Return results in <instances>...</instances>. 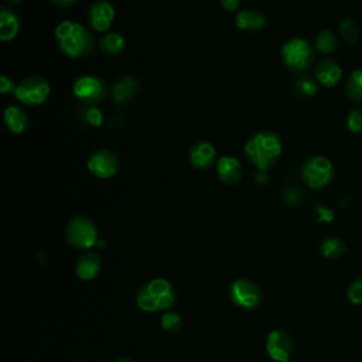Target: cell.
<instances>
[{
    "label": "cell",
    "instance_id": "25",
    "mask_svg": "<svg viewBox=\"0 0 362 362\" xmlns=\"http://www.w3.org/2000/svg\"><path fill=\"white\" fill-rule=\"evenodd\" d=\"M160 323H162V327L164 328V331H167V332H177V331H180V328L183 325L181 316L176 311L164 313Z\"/></svg>",
    "mask_w": 362,
    "mask_h": 362
},
{
    "label": "cell",
    "instance_id": "30",
    "mask_svg": "<svg viewBox=\"0 0 362 362\" xmlns=\"http://www.w3.org/2000/svg\"><path fill=\"white\" fill-rule=\"evenodd\" d=\"M297 88L299 91L306 96H314L317 93V85L316 82L309 77H302L297 79Z\"/></svg>",
    "mask_w": 362,
    "mask_h": 362
},
{
    "label": "cell",
    "instance_id": "26",
    "mask_svg": "<svg viewBox=\"0 0 362 362\" xmlns=\"http://www.w3.org/2000/svg\"><path fill=\"white\" fill-rule=\"evenodd\" d=\"M338 30H340V34L341 37L347 41V43H355L356 39H358V27L356 25L349 20V19H344L341 20L340 26H338Z\"/></svg>",
    "mask_w": 362,
    "mask_h": 362
},
{
    "label": "cell",
    "instance_id": "6",
    "mask_svg": "<svg viewBox=\"0 0 362 362\" xmlns=\"http://www.w3.org/2000/svg\"><path fill=\"white\" fill-rule=\"evenodd\" d=\"M300 176L307 187L313 190H321L332 181L334 167L327 157L314 156L303 163Z\"/></svg>",
    "mask_w": 362,
    "mask_h": 362
},
{
    "label": "cell",
    "instance_id": "23",
    "mask_svg": "<svg viewBox=\"0 0 362 362\" xmlns=\"http://www.w3.org/2000/svg\"><path fill=\"white\" fill-rule=\"evenodd\" d=\"M345 251H347V245L341 239L334 236L325 238L320 245V254L327 259H338L345 254Z\"/></svg>",
    "mask_w": 362,
    "mask_h": 362
},
{
    "label": "cell",
    "instance_id": "31",
    "mask_svg": "<svg viewBox=\"0 0 362 362\" xmlns=\"http://www.w3.org/2000/svg\"><path fill=\"white\" fill-rule=\"evenodd\" d=\"M18 85H15L13 79L9 78L8 75H2V78H0V92H2L4 95H8V93H15Z\"/></svg>",
    "mask_w": 362,
    "mask_h": 362
},
{
    "label": "cell",
    "instance_id": "7",
    "mask_svg": "<svg viewBox=\"0 0 362 362\" xmlns=\"http://www.w3.org/2000/svg\"><path fill=\"white\" fill-rule=\"evenodd\" d=\"M51 93V86L47 79L33 75L25 78L16 88L15 96L26 106L43 105Z\"/></svg>",
    "mask_w": 362,
    "mask_h": 362
},
{
    "label": "cell",
    "instance_id": "5",
    "mask_svg": "<svg viewBox=\"0 0 362 362\" xmlns=\"http://www.w3.org/2000/svg\"><path fill=\"white\" fill-rule=\"evenodd\" d=\"M282 61L290 71L302 74L313 65L314 51L306 39L293 37L282 46Z\"/></svg>",
    "mask_w": 362,
    "mask_h": 362
},
{
    "label": "cell",
    "instance_id": "28",
    "mask_svg": "<svg viewBox=\"0 0 362 362\" xmlns=\"http://www.w3.org/2000/svg\"><path fill=\"white\" fill-rule=\"evenodd\" d=\"M347 127L352 134H362V109H352L349 112Z\"/></svg>",
    "mask_w": 362,
    "mask_h": 362
},
{
    "label": "cell",
    "instance_id": "35",
    "mask_svg": "<svg viewBox=\"0 0 362 362\" xmlns=\"http://www.w3.org/2000/svg\"><path fill=\"white\" fill-rule=\"evenodd\" d=\"M51 2L58 6V8H63V9H67V8H72L78 0H51Z\"/></svg>",
    "mask_w": 362,
    "mask_h": 362
},
{
    "label": "cell",
    "instance_id": "18",
    "mask_svg": "<svg viewBox=\"0 0 362 362\" xmlns=\"http://www.w3.org/2000/svg\"><path fill=\"white\" fill-rule=\"evenodd\" d=\"M235 25L244 32H259L266 26V18L262 12L255 9L239 11L235 16Z\"/></svg>",
    "mask_w": 362,
    "mask_h": 362
},
{
    "label": "cell",
    "instance_id": "15",
    "mask_svg": "<svg viewBox=\"0 0 362 362\" xmlns=\"http://www.w3.org/2000/svg\"><path fill=\"white\" fill-rule=\"evenodd\" d=\"M138 91H139L138 79L131 75H127L119 78L113 84L110 95L116 103H128L138 95Z\"/></svg>",
    "mask_w": 362,
    "mask_h": 362
},
{
    "label": "cell",
    "instance_id": "24",
    "mask_svg": "<svg viewBox=\"0 0 362 362\" xmlns=\"http://www.w3.org/2000/svg\"><path fill=\"white\" fill-rule=\"evenodd\" d=\"M314 44L321 54H331L337 49V37L332 32L323 30L316 36Z\"/></svg>",
    "mask_w": 362,
    "mask_h": 362
},
{
    "label": "cell",
    "instance_id": "36",
    "mask_svg": "<svg viewBox=\"0 0 362 362\" xmlns=\"http://www.w3.org/2000/svg\"><path fill=\"white\" fill-rule=\"evenodd\" d=\"M115 362H135V361L131 359V358H128V356H120V358H117Z\"/></svg>",
    "mask_w": 362,
    "mask_h": 362
},
{
    "label": "cell",
    "instance_id": "9",
    "mask_svg": "<svg viewBox=\"0 0 362 362\" xmlns=\"http://www.w3.org/2000/svg\"><path fill=\"white\" fill-rule=\"evenodd\" d=\"M229 293L233 304L244 310H254L262 302L261 287L250 279H236L231 285Z\"/></svg>",
    "mask_w": 362,
    "mask_h": 362
},
{
    "label": "cell",
    "instance_id": "13",
    "mask_svg": "<svg viewBox=\"0 0 362 362\" xmlns=\"http://www.w3.org/2000/svg\"><path fill=\"white\" fill-rule=\"evenodd\" d=\"M216 157V149L211 142L200 141L194 143L188 153V160L193 164V167L198 170H207L215 163Z\"/></svg>",
    "mask_w": 362,
    "mask_h": 362
},
{
    "label": "cell",
    "instance_id": "34",
    "mask_svg": "<svg viewBox=\"0 0 362 362\" xmlns=\"http://www.w3.org/2000/svg\"><path fill=\"white\" fill-rule=\"evenodd\" d=\"M299 198H300V194L293 188H290L285 193V201L292 204V205H296L299 202Z\"/></svg>",
    "mask_w": 362,
    "mask_h": 362
},
{
    "label": "cell",
    "instance_id": "16",
    "mask_svg": "<svg viewBox=\"0 0 362 362\" xmlns=\"http://www.w3.org/2000/svg\"><path fill=\"white\" fill-rule=\"evenodd\" d=\"M316 78L317 81L325 86V88H332L335 86L341 78H342V70L341 67L330 58H325L320 61L316 67Z\"/></svg>",
    "mask_w": 362,
    "mask_h": 362
},
{
    "label": "cell",
    "instance_id": "21",
    "mask_svg": "<svg viewBox=\"0 0 362 362\" xmlns=\"http://www.w3.org/2000/svg\"><path fill=\"white\" fill-rule=\"evenodd\" d=\"M127 47L125 37L120 33H108L99 40V50L106 56H119Z\"/></svg>",
    "mask_w": 362,
    "mask_h": 362
},
{
    "label": "cell",
    "instance_id": "17",
    "mask_svg": "<svg viewBox=\"0 0 362 362\" xmlns=\"http://www.w3.org/2000/svg\"><path fill=\"white\" fill-rule=\"evenodd\" d=\"M5 124L11 134L23 135L29 128V115L18 105H11L5 110Z\"/></svg>",
    "mask_w": 362,
    "mask_h": 362
},
{
    "label": "cell",
    "instance_id": "10",
    "mask_svg": "<svg viewBox=\"0 0 362 362\" xmlns=\"http://www.w3.org/2000/svg\"><path fill=\"white\" fill-rule=\"evenodd\" d=\"M86 169L96 179L106 180L117 173L119 159L110 149H98L89 156Z\"/></svg>",
    "mask_w": 362,
    "mask_h": 362
},
{
    "label": "cell",
    "instance_id": "8",
    "mask_svg": "<svg viewBox=\"0 0 362 362\" xmlns=\"http://www.w3.org/2000/svg\"><path fill=\"white\" fill-rule=\"evenodd\" d=\"M72 92L82 103L96 106L106 99L108 86L105 81L96 75H82L74 82Z\"/></svg>",
    "mask_w": 362,
    "mask_h": 362
},
{
    "label": "cell",
    "instance_id": "11",
    "mask_svg": "<svg viewBox=\"0 0 362 362\" xmlns=\"http://www.w3.org/2000/svg\"><path fill=\"white\" fill-rule=\"evenodd\" d=\"M293 351L292 337L285 330H273L268 335L266 352L275 362H289Z\"/></svg>",
    "mask_w": 362,
    "mask_h": 362
},
{
    "label": "cell",
    "instance_id": "19",
    "mask_svg": "<svg viewBox=\"0 0 362 362\" xmlns=\"http://www.w3.org/2000/svg\"><path fill=\"white\" fill-rule=\"evenodd\" d=\"M101 266H102V262L99 255L95 252H86L82 257H79V259L77 261L75 272L81 280L89 282L98 276Z\"/></svg>",
    "mask_w": 362,
    "mask_h": 362
},
{
    "label": "cell",
    "instance_id": "14",
    "mask_svg": "<svg viewBox=\"0 0 362 362\" xmlns=\"http://www.w3.org/2000/svg\"><path fill=\"white\" fill-rule=\"evenodd\" d=\"M243 166L239 160L233 156H222L216 162V176L218 179L228 186H235L243 180Z\"/></svg>",
    "mask_w": 362,
    "mask_h": 362
},
{
    "label": "cell",
    "instance_id": "27",
    "mask_svg": "<svg viewBox=\"0 0 362 362\" xmlns=\"http://www.w3.org/2000/svg\"><path fill=\"white\" fill-rule=\"evenodd\" d=\"M84 119L85 122L89 125V127H93V128H99L102 124H103V113L99 108L96 106H89L85 112H84Z\"/></svg>",
    "mask_w": 362,
    "mask_h": 362
},
{
    "label": "cell",
    "instance_id": "22",
    "mask_svg": "<svg viewBox=\"0 0 362 362\" xmlns=\"http://www.w3.org/2000/svg\"><path fill=\"white\" fill-rule=\"evenodd\" d=\"M345 93L349 101L362 103V68L349 74L345 82Z\"/></svg>",
    "mask_w": 362,
    "mask_h": 362
},
{
    "label": "cell",
    "instance_id": "1",
    "mask_svg": "<svg viewBox=\"0 0 362 362\" xmlns=\"http://www.w3.org/2000/svg\"><path fill=\"white\" fill-rule=\"evenodd\" d=\"M58 50L70 58H81L95 49V39L89 29L72 20L61 22L54 32Z\"/></svg>",
    "mask_w": 362,
    "mask_h": 362
},
{
    "label": "cell",
    "instance_id": "37",
    "mask_svg": "<svg viewBox=\"0 0 362 362\" xmlns=\"http://www.w3.org/2000/svg\"><path fill=\"white\" fill-rule=\"evenodd\" d=\"M8 2V5H11V6H15V5H20L23 0H6Z\"/></svg>",
    "mask_w": 362,
    "mask_h": 362
},
{
    "label": "cell",
    "instance_id": "20",
    "mask_svg": "<svg viewBox=\"0 0 362 362\" xmlns=\"http://www.w3.org/2000/svg\"><path fill=\"white\" fill-rule=\"evenodd\" d=\"M19 32L20 20L18 15L9 8H4L0 11V40L4 43L12 41L19 36Z\"/></svg>",
    "mask_w": 362,
    "mask_h": 362
},
{
    "label": "cell",
    "instance_id": "32",
    "mask_svg": "<svg viewBox=\"0 0 362 362\" xmlns=\"http://www.w3.org/2000/svg\"><path fill=\"white\" fill-rule=\"evenodd\" d=\"M316 212L318 214L320 222H331L334 219V212L327 207H317Z\"/></svg>",
    "mask_w": 362,
    "mask_h": 362
},
{
    "label": "cell",
    "instance_id": "12",
    "mask_svg": "<svg viewBox=\"0 0 362 362\" xmlns=\"http://www.w3.org/2000/svg\"><path fill=\"white\" fill-rule=\"evenodd\" d=\"M116 12L108 0H95L88 11V22L95 32H108L115 20Z\"/></svg>",
    "mask_w": 362,
    "mask_h": 362
},
{
    "label": "cell",
    "instance_id": "29",
    "mask_svg": "<svg viewBox=\"0 0 362 362\" xmlns=\"http://www.w3.org/2000/svg\"><path fill=\"white\" fill-rule=\"evenodd\" d=\"M348 300L354 306H362V278L355 279L348 287Z\"/></svg>",
    "mask_w": 362,
    "mask_h": 362
},
{
    "label": "cell",
    "instance_id": "3",
    "mask_svg": "<svg viewBox=\"0 0 362 362\" xmlns=\"http://www.w3.org/2000/svg\"><path fill=\"white\" fill-rule=\"evenodd\" d=\"M176 303V290L173 285L162 278L152 279L145 283L138 295L136 304L146 313H157L169 310Z\"/></svg>",
    "mask_w": 362,
    "mask_h": 362
},
{
    "label": "cell",
    "instance_id": "4",
    "mask_svg": "<svg viewBox=\"0 0 362 362\" xmlns=\"http://www.w3.org/2000/svg\"><path fill=\"white\" fill-rule=\"evenodd\" d=\"M65 240L67 244L79 251H86L98 244V229L93 221L85 215H78L72 218L65 226Z\"/></svg>",
    "mask_w": 362,
    "mask_h": 362
},
{
    "label": "cell",
    "instance_id": "2",
    "mask_svg": "<svg viewBox=\"0 0 362 362\" xmlns=\"http://www.w3.org/2000/svg\"><path fill=\"white\" fill-rule=\"evenodd\" d=\"M244 150L247 159L258 169V172H266L279 160L283 145L278 134L261 131L248 139Z\"/></svg>",
    "mask_w": 362,
    "mask_h": 362
},
{
    "label": "cell",
    "instance_id": "33",
    "mask_svg": "<svg viewBox=\"0 0 362 362\" xmlns=\"http://www.w3.org/2000/svg\"><path fill=\"white\" fill-rule=\"evenodd\" d=\"M219 5L226 12H236L239 8V0H219Z\"/></svg>",
    "mask_w": 362,
    "mask_h": 362
}]
</instances>
